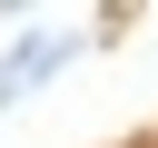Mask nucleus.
I'll return each mask as SVG.
<instances>
[{
  "label": "nucleus",
  "mask_w": 158,
  "mask_h": 148,
  "mask_svg": "<svg viewBox=\"0 0 158 148\" xmlns=\"http://www.w3.org/2000/svg\"><path fill=\"white\" fill-rule=\"evenodd\" d=\"M69 59H79V30H49V39H20V49L0 59V109H10V99H30V89H40L49 69H69Z\"/></svg>",
  "instance_id": "nucleus-1"
},
{
  "label": "nucleus",
  "mask_w": 158,
  "mask_h": 148,
  "mask_svg": "<svg viewBox=\"0 0 158 148\" xmlns=\"http://www.w3.org/2000/svg\"><path fill=\"white\" fill-rule=\"evenodd\" d=\"M0 10H30V0H0Z\"/></svg>",
  "instance_id": "nucleus-2"
}]
</instances>
